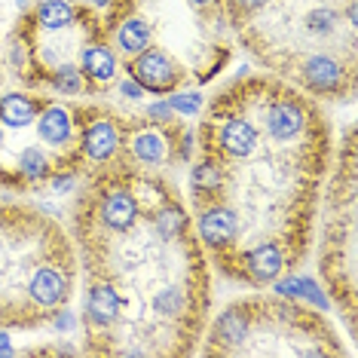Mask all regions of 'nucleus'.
<instances>
[{"instance_id":"nucleus-1","label":"nucleus","mask_w":358,"mask_h":358,"mask_svg":"<svg viewBox=\"0 0 358 358\" xmlns=\"http://www.w3.org/2000/svg\"><path fill=\"white\" fill-rule=\"evenodd\" d=\"M74 255L64 233L31 211H0V324H37L71 297Z\"/></svg>"},{"instance_id":"nucleus-2","label":"nucleus","mask_w":358,"mask_h":358,"mask_svg":"<svg viewBox=\"0 0 358 358\" xmlns=\"http://www.w3.org/2000/svg\"><path fill=\"white\" fill-rule=\"evenodd\" d=\"M120 313H123V300H120L117 285H110V282H92L89 285V294H86L89 337L110 334L120 324Z\"/></svg>"},{"instance_id":"nucleus-3","label":"nucleus","mask_w":358,"mask_h":358,"mask_svg":"<svg viewBox=\"0 0 358 358\" xmlns=\"http://www.w3.org/2000/svg\"><path fill=\"white\" fill-rule=\"evenodd\" d=\"M132 80L148 92H169L178 83V68L166 52L159 50H144L135 55L132 62Z\"/></svg>"},{"instance_id":"nucleus-4","label":"nucleus","mask_w":358,"mask_h":358,"mask_svg":"<svg viewBox=\"0 0 358 358\" xmlns=\"http://www.w3.org/2000/svg\"><path fill=\"white\" fill-rule=\"evenodd\" d=\"M236 233H239V221L227 206H217V202H208L199 211V236L202 242H208L211 248H230L236 242Z\"/></svg>"},{"instance_id":"nucleus-5","label":"nucleus","mask_w":358,"mask_h":358,"mask_svg":"<svg viewBox=\"0 0 358 358\" xmlns=\"http://www.w3.org/2000/svg\"><path fill=\"white\" fill-rule=\"evenodd\" d=\"M300 77H303L306 89L331 95V92H340L346 71H343V64L337 59H331V55H309L303 62V68H300Z\"/></svg>"},{"instance_id":"nucleus-6","label":"nucleus","mask_w":358,"mask_h":358,"mask_svg":"<svg viewBox=\"0 0 358 358\" xmlns=\"http://www.w3.org/2000/svg\"><path fill=\"white\" fill-rule=\"evenodd\" d=\"M117 148H120V132H117V126L113 123H108V120H99V123H92L86 129L83 153L89 159L104 162V159H110L113 153H117Z\"/></svg>"},{"instance_id":"nucleus-7","label":"nucleus","mask_w":358,"mask_h":358,"mask_svg":"<svg viewBox=\"0 0 358 358\" xmlns=\"http://www.w3.org/2000/svg\"><path fill=\"white\" fill-rule=\"evenodd\" d=\"M80 19L77 6H71L68 0H43L34 10V22L40 31H62L71 28Z\"/></svg>"},{"instance_id":"nucleus-8","label":"nucleus","mask_w":358,"mask_h":358,"mask_svg":"<svg viewBox=\"0 0 358 358\" xmlns=\"http://www.w3.org/2000/svg\"><path fill=\"white\" fill-rule=\"evenodd\" d=\"M71 113L68 108H59V104H52V108H46L40 113V123H37V132H40V141L52 144V148H62L64 141L71 138Z\"/></svg>"},{"instance_id":"nucleus-9","label":"nucleus","mask_w":358,"mask_h":358,"mask_svg":"<svg viewBox=\"0 0 358 358\" xmlns=\"http://www.w3.org/2000/svg\"><path fill=\"white\" fill-rule=\"evenodd\" d=\"M80 68H83V74L89 80H110L117 74V59H113V52L108 46L101 43H92V46H83V52H80Z\"/></svg>"},{"instance_id":"nucleus-10","label":"nucleus","mask_w":358,"mask_h":358,"mask_svg":"<svg viewBox=\"0 0 358 358\" xmlns=\"http://www.w3.org/2000/svg\"><path fill=\"white\" fill-rule=\"evenodd\" d=\"M150 40H153V34L144 19H126L117 31V43L126 55H138V52L150 50Z\"/></svg>"},{"instance_id":"nucleus-11","label":"nucleus","mask_w":358,"mask_h":358,"mask_svg":"<svg viewBox=\"0 0 358 358\" xmlns=\"http://www.w3.org/2000/svg\"><path fill=\"white\" fill-rule=\"evenodd\" d=\"M37 117V108L28 95L22 92H10L0 99V123L6 126H28Z\"/></svg>"},{"instance_id":"nucleus-12","label":"nucleus","mask_w":358,"mask_h":358,"mask_svg":"<svg viewBox=\"0 0 358 358\" xmlns=\"http://www.w3.org/2000/svg\"><path fill=\"white\" fill-rule=\"evenodd\" d=\"M132 153L144 166H157V162L169 157V141L159 132H141V135H135V141H132Z\"/></svg>"},{"instance_id":"nucleus-13","label":"nucleus","mask_w":358,"mask_h":358,"mask_svg":"<svg viewBox=\"0 0 358 358\" xmlns=\"http://www.w3.org/2000/svg\"><path fill=\"white\" fill-rule=\"evenodd\" d=\"M50 80H52V86L59 89V92H64V95H80V92H83V77H80V68H77V64H71V62L52 68Z\"/></svg>"},{"instance_id":"nucleus-14","label":"nucleus","mask_w":358,"mask_h":358,"mask_svg":"<svg viewBox=\"0 0 358 358\" xmlns=\"http://www.w3.org/2000/svg\"><path fill=\"white\" fill-rule=\"evenodd\" d=\"M46 157H43V150L40 148H28V150H22L19 153V172L28 178V181H37V178H43L46 175Z\"/></svg>"},{"instance_id":"nucleus-15","label":"nucleus","mask_w":358,"mask_h":358,"mask_svg":"<svg viewBox=\"0 0 358 358\" xmlns=\"http://www.w3.org/2000/svg\"><path fill=\"white\" fill-rule=\"evenodd\" d=\"M306 28L313 31V34H331L334 28H337V13L334 10H313L309 13V19H306Z\"/></svg>"},{"instance_id":"nucleus-16","label":"nucleus","mask_w":358,"mask_h":358,"mask_svg":"<svg viewBox=\"0 0 358 358\" xmlns=\"http://www.w3.org/2000/svg\"><path fill=\"white\" fill-rule=\"evenodd\" d=\"M169 104H172V110H181V113H187V117H190V113L199 108V95H175V99L169 101Z\"/></svg>"},{"instance_id":"nucleus-17","label":"nucleus","mask_w":358,"mask_h":358,"mask_svg":"<svg viewBox=\"0 0 358 358\" xmlns=\"http://www.w3.org/2000/svg\"><path fill=\"white\" fill-rule=\"evenodd\" d=\"M150 117H153V120H169V117H172V104H169V101L153 104V108H150Z\"/></svg>"},{"instance_id":"nucleus-18","label":"nucleus","mask_w":358,"mask_h":358,"mask_svg":"<svg viewBox=\"0 0 358 358\" xmlns=\"http://www.w3.org/2000/svg\"><path fill=\"white\" fill-rule=\"evenodd\" d=\"M71 184H74V178H68V175H62V178H55V190H59V193H68L71 190Z\"/></svg>"},{"instance_id":"nucleus-19","label":"nucleus","mask_w":358,"mask_h":358,"mask_svg":"<svg viewBox=\"0 0 358 358\" xmlns=\"http://www.w3.org/2000/svg\"><path fill=\"white\" fill-rule=\"evenodd\" d=\"M123 92L129 95V99H138V95H144V89L138 83H123Z\"/></svg>"},{"instance_id":"nucleus-20","label":"nucleus","mask_w":358,"mask_h":358,"mask_svg":"<svg viewBox=\"0 0 358 358\" xmlns=\"http://www.w3.org/2000/svg\"><path fill=\"white\" fill-rule=\"evenodd\" d=\"M236 3H242L245 10H260L264 3H270V0H236Z\"/></svg>"},{"instance_id":"nucleus-21","label":"nucleus","mask_w":358,"mask_h":358,"mask_svg":"<svg viewBox=\"0 0 358 358\" xmlns=\"http://www.w3.org/2000/svg\"><path fill=\"white\" fill-rule=\"evenodd\" d=\"M190 3H196V6H206V3H215V0H190Z\"/></svg>"},{"instance_id":"nucleus-22","label":"nucleus","mask_w":358,"mask_h":358,"mask_svg":"<svg viewBox=\"0 0 358 358\" xmlns=\"http://www.w3.org/2000/svg\"><path fill=\"white\" fill-rule=\"evenodd\" d=\"M92 3H95V6H104V3H110V0H92Z\"/></svg>"},{"instance_id":"nucleus-23","label":"nucleus","mask_w":358,"mask_h":358,"mask_svg":"<svg viewBox=\"0 0 358 358\" xmlns=\"http://www.w3.org/2000/svg\"><path fill=\"white\" fill-rule=\"evenodd\" d=\"M0 141H3V135H0Z\"/></svg>"}]
</instances>
